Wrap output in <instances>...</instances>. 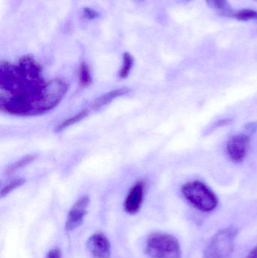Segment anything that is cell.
<instances>
[{"label":"cell","instance_id":"7c38bea8","mask_svg":"<svg viewBox=\"0 0 257 258\" xmlns=\"http://www.w3.org/2000/svg\"><path fill=\"white\" fill-rule=\"evenodd\" d=\"M89 112H90V110L85 109V110H82V111L80 112V113H77L75 116L66 119V120L62 122L61 123L59 124L58 126L56 128V132H60V131L63 130V129L69 128V127L72 126V125L81 122V120L85 119V118L89 116Z\"/></svg>","mask_w":257,"mask_h":258},{"label":"cell","instance_id":"8fae6325","mask_svg":"<svg viewBox=\"0 0 257 258\" xmlns=\"http://www.w3.org/2000/svg\"><path fill=\"white\" fill-rule=\"evenodd\" d=\"M78 80L81 87L87 88L92 85L93 79H92L90 68L87 63H81L80 65L78 71Z\"/></svg>","mask_w":257,"mask_h":258},{"label":"cell","instance_id":"ffe728a7","mask_svg":"<svg viewBox=\"0 0 257 258\" xmlns=\"http://www.w3.org/2000/svg\"><path fill=\"white\" fill-rule=\"evenodd\" d=\"M245 258H257V245L250 251Z\"/></svg>","mask_w":257,"mask_h":258},{"label":"cell","instance_id":"7a4b0ae2","mask_svg":"<svg viewBox=\"0 0 257 258\" xmlns=\"http://www.w3.org/2000/svg\"><path fill=\"white\" fill-rule=\"evenodd\" d=\"M186 200L200 212H211L218 206V199L211 188L203 182L193 180L187 182L181 188Z\"/></svg>","mask_w":257,"mask_h":258},{"label":"cell","instance_id":"30bf717a","mask_svg":"<svg viewBox=\"0 0 257 258\" xmlns=\"http://www.w3.org/2000/svg\"><path fill=\"white\" fill-rule=\"evenodd\" d=\"M205 1L211 9L221 15L231 17L233 14L234 11L231 8L228 0H205Z\"/></svg>","mask_w":257,"mask_h":258},{"label":"cell","instance_id":"e0dca14e","mask_svg":"<svg viewBox=\"0 0 257 258\" xmlns=\"http://www.w3.org/2000/svg\"><path fill=\"white\" fill-rule=\"evenodd\" d=\"M83 14H84V17L86 19L93 20L98 17V12L96 11L93 10V9H90V8L84 9Z\"/></svg>","mask_w":257,"mask_h":258},{"label":"cell","instance_id":"ba28073f","mask_svg":"<svg viewBox=\"0 0 257 258\" xmlns=\"http://www.w3.org/2000/svg\"><path fill=\"white\" fill-rule=\"evenodd\" d=\"M87 248L92 258H111V245L103 233H95L88 241Z\"/></svg>","mask_w":257,"mask_h":258},{"label":"cell","instance_id":"3957f363","mask_svg":"<svg viewBox=\"0 0 257 258\" xmlns=\"http://www.w3.org/2000/svg\"><path fill=\"white\" fill-rule=\"evenodd\" d=\"M238 230L234 227L219 230L204 250L203 258H231L235 248Z\"/></svg>","mask_w":257,"mask_h":258},{"label":"cell","instance_id":"6da1fadb","mask_svg":"<svg viewBox=\"0 0 257 258\" xmlns=\"http://www.w3.org/2000/svg\"><path fill=\"white\" fill-rule=\"evenodd\" d=\"M69 90L59 78L45 80L37 60L30 55L16 63H0V107L14 116H40L55 108Z\"/></svg>","mask_w":257,"mask_h":258},{"label":"cell","instance_id":"9a60e30c","mask_svg":"<svg viewBox=\"0 0 257 258\" xmlns=\"http://www.w3.org/2000/svg\"><path fill=\"white\" fill-rule=\"evenodd\" d=\"M231 18L239 21H249L257 20V11L253 9H244L234 12Z\"/></svg>","mask_w":257,"mask_h":258},{"label":"cell","instance_id":"8992f818","mask_svg":"<svg viewBox=\"0 0 257 258\" xmlns=\"http://www.w3.org/2000/svg\"><path fill=\"white\" fill-rule=\"evenodd\" d=\"M90 200L87 196H83L78 199L69 210L65 228L67 232L73 231L79 227L84 221L88 212Z\"/></svg>","mask_w":257,"mask_h":258},{"label":"cell","instance_id":"2e32d148","mask_svg":"<svg viewBox=\"0 0 257 258\" xmlns=\"http://www.w3.org/2000/svg\"><path fill=\"white\" fill-rule=\"evenodd\" d=\"M26 180L24 178L15 179L12 180L10 183L4 186L1 190V197L4 198L6 196L9 195L12 191L15 190L16 188L20 187L25 183Z\"/></svg>","mask_w":257,"mask_h":258},{"label":"cell","instance_id":"5bb4252c","mask_svg":"<svg viewBox=\"0 0 257 258\" xmlns=\"http://www.w3.org/2000/svg\"><path fill=\"white\" fill-rule=\"evenodd\" d=\"M36 157H37V156L35 154L27 155V156H24V158L20 159L18 162H15V163L10 165L6 171V174L7 175L13 174L18 170L21 169V168H24V167L27 166V165L33 162L36 159Z\"/></svg>","mask_w":257,"mask_h":258},{"label":"cell","instance_id":"52a82bcc","mask_svg":"<svg viewBox=\"0 0 257 258\" xmlns=\"http://www.w3.org/2000/svg\"><path fill=\"white\" fill-rule=\"evenodd\" d=\"M145 188L144 182L137 181L130 189L124 203V208L127 213L135 215L140 210L144 200Z\"/></svg>","mask_w":257,"mask_h":258},{"label":"cell","instance_id":"277c9868","mask_svg":"<svg viewBox=\"0 0 257 258\" xmlns=\"http://www.w3.org/2000/svg\"><path fill=\"white\" fill-rule=\"evenodd\" d=\"M146 251L150 258H181L179 241L175 236L164 233H155L149 236Z\"/></svg>","mask_w":257,"mask_h":258},{"label":"cell","instance_id":"4fadbf2b","mask_svg":"<svg viewBox=\"0 0 257 258\" xmlns=\"http://www.w3.org/2000/svg\"><path fill=\"white\" fill-rule=\"evenodd\" d=\"M134 60L130 53L125 52L123 54V61H122V66L119 72V78H128L129 74H131V70L134 66Z\"/></svg>","mask_w":257,"mask_h":258},{"label":"cell","instance_id":"9c48e42d","mask_svg":"<svg viewBox=\"0 0 257 258\" xmlns=\"http://www.w3.org/2000/svg\"><path fill=\"white\" fill-rule=\"evenodd\" d=\"M131 92V89L128 87L121 88V89H113L110 92H107L104 95H101L99 98H97L92 104L91 109L92 110H98L101 107L108 105L110 103L113 102L116 98L123 96L126 94Z\"/></svg>","mask_w":257,"mask_h":258},{"label":"cell","instance_id":"d6986e66","mask_svg":"<svg viewBox=\"0 0 257 258\" xmlns=\"http://www.w3.org/2000/svg\"><path fill=\"white\" fill-rule=\"evenodd\" d=\"M46 258H62L61 252L58 249L51 250Z\"/></svg>","mask_w":257,"mask_h":258},{"label":"cell","instance_id":"5b68a950","mask_svg":"<svg viewBox=\"0 0 257 258\" xmlns=\"http://www.w3.org/2000/svg\"><path fill=\"white\" fill-rule=\"evenodd\" d=\"M250 135L245 132L234 135L227 143V152L233 162L240 163L245 159L250 147Z\"/></svg>","mask_w":257,"mask_h":258},{"label":"cell","instance_id":"ac0fdd59","mask_svg":"<svg viewBox=\"0 0 257 258\" xmlns=\"http://www.w3.org/2000/svg\"><path fill=\"white\" fill-rule=\"evenodd\" d=\"M257 131V122H249L244 127V132L247 135H250L255 133Z\"/></svg>","mask_w":257,"mask_h":258}]
</instances>
